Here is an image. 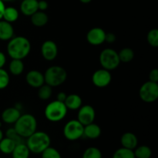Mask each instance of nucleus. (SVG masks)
<instances>
[{
	"label": "nucleus",
	"mask_w": 158,
	"mask_h": 158,
	"mask_svg": "<svg viewBox=\"0 0 158 158\" xmlns=\"http://www.w3.org/2000/svg\"><path fill=\"white\" fill-rule=\"evenodd\" d=\"M31 48L30 41L26 37L17 35L9 40L6 51L11 59L23 60L30 53Z\"/></svg>",
	"instance_id": "f257e3e1"
},
{
	"label": "nucleus",
	"mask_w": 158,
	"mask_h": 158,
	"mask_svg": "<svg viewBox=\"0 0 158 158\" xmlns=\"http://www.w3.org/2000/svg\"><path fill=\"white\" fill-rule=\"evenodd\" d=\"M51 139L47 133L44 131H35L27 137L26 144L32 154H40L50 146Z\"/></svg>",
	"instance_id": "f03ea898"
},
{
	"label": "nucleus",
	"mask_w": 158,
	"mask_h": 158,
	"mask_svg": "<svg viewBox=\"0 0 158 158\" xmlns=\"http://www.w3.org/2000/svg\"><path fill=\"white\" fill-rule=\"evenodd\" d=\"M14 129L23 138H27L37 131V120L32 114H24L14 123Z\"/></svg>",
	"instance_id": "7ed1b4c3"
},
{
	"label": "nucleus",
	"mask_w": 158,
	"mask_h": 158,
	"mask_svg": "<svg viewBox=\"0 0 158 158\" xmlns=\"http://www.w3.org/2000/svg\"><path fill=\"white\" fill-rule=\"evenodd\" d=\"M44 75L45 83L51 87H57L61 86L66 82L67 79V72L66 69L60 66H52L48 68Z\"/></svg>",
	"instance_id": "20e7f679"
},
{
	"label": "nucleus",
	"mask_w": 158,
	"mask_h": 158,
	"mask_svg": "<svg viewBox=\"0 0 158 158\" xmlns=\"http://www.w3.org/2000/svg\"><path fill=\"white\" fill-rule=\"evenodd\" d=\"M68 109L63 102L56 100L46 105L44 110L45 117L50 122L63 120L67 114Z\"/></svg>",
	"instance_id": "39448f33"
},
{
	"label": "nucleus",
	"mask_w": 158,
	"mask_h": 158,
	"mask_svg": "<svg viewBox=\"0 0 158 158\" xmlns=\"http://www.w3.org/2000/svg\"><path fill=\"white\" fill-rule=\"evenodd\" d=\"M99 61L102 68L109 71L117 69L120 63L118 52L110 48H106L101 51L99 56Z\"/></svg>",
	"instance_id": "423d86ee"
},
{
	"label": "nucleus",
	"mask_w": 158,
	"mask_h": 158,
	"mask_svg": "<svg viewBox=\"0 0 158 158\" xmlns=\"http://www.w3.org/2000/svg\"><path fill=\"white\" fill-rule=\"evenodd\" d=\"M84 126L77 120H71L63 127V136L70 141H75L83 137Z\"/></svg>",
	"instance_id": "0eeeda50"
},
{
	"label": "nucleus",
	"mask_w": 158,
	"mask_h": 158,
	"mask_svg": "<svg viewBox=\"0 0 158 158\" xmlns=\"http://www.w3.org/2000/svg\"><path fill=\"white\" fill-rule=\"evenodd\" d=\"M139 96L142 101L145 103H154L158 99V83L152 81L145 82L139 89Z\"/></svg>",
	"instance_id": "6e6552de"
},
{
	"label": "nucleus",
	"mask_w": 158,
	"mask_h": 158,
	"mask_svg": "<svg viewBox=\"0 0 158 158\" xmlns=\"http://www.w3.org/2000/svg\"><path fill=\"white\" fill-rule=\"evenodd\" d=\"M112 81L110 71L103 68L96 70L92 75L93 84L98 88H104L109 86Z\"/></svg>",
	"instance_id": "1a4fd4ad"
},
{
	"label": "nucleus",
	"mask_w": 158,
	"mask_h": 158,
	"mask_svg": "<svg viewBox=\"0 0 158 158\" xmlns=\"http://www.w3.org/2000/svg\"><path fill=\"white\" fill-rule=\"evenodd\" d=\"M96 118L95 109L90 105H82L78 110L77 119L79 122L82 123L83 126L94 123Z\"/></svg>",
	"instance_id": "9d476101"
},
{
	"label": "nucleus",
	"mask_w": 158,
	"mask_h": 158,
	"mask_svg": "<svg viewBox=\"0 0 158 158\" xmlns=\"http://www.w3.org/2000/svg\"><path fill=\"white\" fill-rule=\"evenodd\" d=\"M41 55L46 61H52L58 55L59 49L56 43L52 40H46L41 46Z\"/></svg>",
	"instance_id": "9b49d317"
},
{
	"label": "nucleus",
	"mask_w": 158,
	"mask_h": 158,
	"mask_svg": "<svg viewBox=\"0 0 158 158\" xmlns=\"http://www.w3.org/2000/svg\"><path fill=\"white\" fill-rule=\"evenodd\" d=\"M106 33L104 29L100 27H94L89 29L86 34V41L92 46H100L105 43Z\"/></svg>",
	"instance_id": "f8f14e48"
},
{
	"label": "nucleus",
	"mask_w": 158,
	"mask_h": 158,
	"mask_svg": "<svg viewBox=\"0 0 158 158\" xmlns=\"http://www.w3.org/2000/svg\"><path fill=\"white\" fill-rule=\"evenodd\" d=\"M26 81L29 86L38 89L45 83L44 75L40 71L32 69L26 73Z\"/></svg>",
	"instance_id": "ddd939ff"
},
{
	"label": "nucleus",
	"mask_w": 158,
	"mask_h": 158,
	"mask_svg": "<svg viewBox=\"0 0 158 158\" xmlns=\"http://www.w3.org/2000/svg\"><path fill=\"white\" fill-rule=\"evenodd\" d=\"M21 116L20 110L17 109L15 106L8 107L5 109L2 113V120L7 124H14Z\"/></svg>",
	"instance_id": "4468645a"
},
{
	"label": "nucleus",
	"mask_w": 158,
	"mask_h": 158,
	"mask_svg": "<svg viewBox=\"0 0 158 158\" xmlns=\"http://www.w3.org/2000/svg\"><path fill=\"white\" fill-rule=\"evenodd\" d=\"M120 143L122 147L134 151L138 145V139L132 132H126L120 137Z\"/></svg>",
	"instance_id": "2eb2a0df"
},
{
	"label": "nucleus",
	"mask_w": 158,
	"mask_h": 158,
	"mask_svg": "<svg viewBox=\"0 0 158 158\" xmlns=\"http://www.w3.org/2000/svg\"><path fill=\"white\" fill-rule=\"evenodd\" d=\"M14 36V28L12 23L0 20V40L9 41Z\"/></svg>",
	"instance_id": "dca6fc26"
},
{
	"label": "nucleus",
	"mask_w": 158,
	"mask_h": 158,
	"mask_svg": "<svg viewBox=\"0 0 158 158\" xmlns=\"http://www.w3.org/2000/svg\"><path fill=\"white\" fill-rule=\"evenodd\" d=\"M38 10V0H23L20 4V11L26 16H31Z\"/></svg>",
	"instance_id": "f3484780"
},
{
	"label": "nucleus",
	"mask_w": 158,
	"mask_h": 158,
	"mask_svg": "<svg viewBox=\"0 0 158 158\" xmlns=\"http://www.w3.org/2000/svg\"><path fill=\"white\" fill-rule=\"evenodd\" d=\"M101 128L98 124L94 123H91L89 124L84 126L83 130V136L90 140H95L100 137L101 135Z\"/></svg>",
	"instance_id": "a211bd4d"
},
{
	"label": "nucleus",
	"mask_w": 158,
	"mask_h": 158,
	"mask_svg": "<svg viewBox=\"0 0 158 158\" xmlns=\"http://www.w3.org/2000/svg\"><path fill=\"white\" fill-rule=\"evenodd\" d=\"M66 108L70 110H78L80 106L83 105V100L80 96L78 94H73L67 95L64 101Z\"/></svg>",
	"instance_id": "6ab92c4d"
},
{
	"label": "nucleus",
	"mask_w": 158,
	"mask_h": 158,
	"mask_svg": "<svg viewBox=\"0 0 158 158\" xmlns=\"http://www.w3.org/2000/svg\"><path fill=\"white\" fill-rule=\"evenodd\" d=\"M31 23L36 27H43L49 22V16L43 11L38 10L30 16Z\"/></svg>",
	"instance_id": "aec40b11"
},
{
	"label": "nucleus",
	"mask_w": 158,
	"mask_h": 158,
	"mask_svg": "<svg viewBox=\"0 0 158 158\" xmlns=\"http://www.w3.org/2000/svg\"><path fill=\"white\" fill-rule=\"evenodd\" d=\"M30 153L27 145L23 142L15 145L11 154L12 158H29Z\"/></svg>",
	"instance_id": "412c9836"
},
{
	"label": "nucleus",
	"mask_w": 158,
	"mask_h": 158,
	"mask_svg": "<svg viewBox=\"0 0 158 158\" xmlns=\"http://www.w3.org/2000/svg\"><path fill=\"white\" fill-rule=\"evenodd\" d=\"M25 69L23 60L12 59L9 64V70L11 74L14 76H19L23 73Z\"/></svg>",
	"instance_id": "4be33fe9"
},
{
	"label": "nucleus",
	"mask_w": 158,
	"mask_h": 158,
	"mask_svg": "<svg viewBox=\"0 0 158 158\" xmlns=\"http://www.w3.org/2000/svg\"><path fill=\"white\" fill-rule=\"evenodd\" d=\"M19 17V12L18 9L12 6H8L5 9L4 12H3L2 19L8 23H15L18 20Z\"/></svg>",
	"instance_id": "5701e85b"
},
{
	"label": "nucleus",
	"mask_w": 158,
	"mask_h": 158,
	"mask_svg": "<svg viewBox=\"0 0 158 158\" xmlns=\"http://www.w3.org/2000/svg\"><path fill=\"white\" fill-rule=\"evenodd\" d=\"M15 142L9 137H3L0 141V151L4 154H11L15 148Z\"/></svg>",
	"instance_id": "b1692460"
},
{
	"label": "nucleus",
	"mask_w": 158,
	"mask_h": 158,
	"mask_svg": "<svg viewBox=\"0 0 158 158\" xmlns=\"http://www.w3.org/2000/svg\"><path fill=\"white\" fill-rule=\"evenodd\" d=\"M118 56L120 63H127L134 60L135 53L131 48L125 47L118 52Z\"/></svg>",
	"instance_id": "393cba45"
},
{
	"label": "nucleus",
	"mask_w": 158,
	"mask_h": 158,
	"mask_svg": "<svg viewBox=\"0 0 158 158\" xmlns=\"http://www.w3.org/2000/svg\"><path fill=\"white\" fill-rule=\"evenodd\" d=\"M134 153L136 158H151L152 156V151L146 145L137 147L134 150Z\"/></svg>",
	"instance_id": "a878e982"
},
{
	"label": "nucleus",
	"mask_w": 158,
	"mask_h": 158,
	"mask_svg": "<svg viewBox=\"0 0 158 158\" xmlns=\"http://www.w3.org/2000/svg\"><path fill=\"white\" fill-rule=\"evenodd\" d=\"M52 94V87L49 85L44 84L38 88V97L42 100H47L50 99Z\"/></svg>",
	"instance_id": "bb28decb"
},
{
	"label": "nucleus",
	"mask_w": 158,
	"mask_h": 158,
	"mask_svg": "<svg viewBox=\"0 0 158 158\" xmlns=\"http://www.w3.org/2000/svg\"><path fill=\"white\" fill-rule=\"evenodd\" d=\"M112 158H136L133 150L120 148L117 149L113 154Z\"/></svg>",
	"instance_id": "cd10ccee"
},
{
	"label": "nucleus",
	"mask_w": 158,
	"mask_h": 158,
	"mask_svg": "<svg viewBox=\"0 0 158 158\" xmlns=\"http://www.w3.org/2000/svg\"><path fill=\"white\" fill-rule=\"evenodd\" d=\"M82 158H103V154L99 148L89 147L85 150Z\"/></svg>",
	"instance_id": "c85d7f7f"
},
{
	"label": "nucleus",
	"mask_w": 158,
	"mask_h": 158,
	"mask_svg": "<svg viewBox=\"0 0 158 158\" xmlns=\"http://www.w3.org/2000/svg\"><path fill=\"white\" fill-rule=\"evenodd\" d=\"M147 40L150 46L157 48L158 46V29L156 28L151 29L147 35Z\"/></svg>",
	"instance_id": "c756f323"
},
{
	"label": "nucleus",
	"mask_w": 158,
	"mask_h": 158,
	"mask_svg": "<svg viewBox=\"0 0 158 158\" xmlns=\"http://www.w3.org/2000/svg\"><path fill=\"white\" fill-rule=\"evenodd\" d=\"M10 83L9 73L3 68H0V89H4Z\"/></svg>",
	"instance_id": "7c9ffc66"
},
{
	"label": "nucleus",
	"mask_w": 158,
	"mask_h": 158,
	"mask_svg": "<svg viewBox=\"0 0 158 158\" xmlns=\"http://www.w3.org/2000/svg\"><path fill=\"white\" fill-rule=\"evenodd\" d=\"M42 158H62L61 154L58 150L49 146L44 151L41 153Z\"/></svg>",
	"instance_id": "2f4dec72"
},
{
	"label": "nucleus",
	"mask_w": 158,
	"mask_h": 158,
	"mask_svg": "<svg viewBox=\"0 0 158 158\" xmlns=\"http://www.w3.org/2000/svg\"><path fill=\"white\" fill-rule=\"evenodd\" d=\"M6 137H9V138L12 139V140L15 142L16 144L20 143H23V137H20L18 134V133L15 131V130L14 129V127L9 128L6 131Z\"/></svg>",
	"instance_id": "473e14b6"
},
{
	"label": "nucleus",
	"mask_w": 158,
	"mask_h": 158,
	"mask_svg": "<svg viewBox=\"0 0 158 158\" xmlns=\"http://www.w3.org/2000/svg\"><path fill=\"white\" fill-rule=\"evenodd\" d=\"M149 80L150 81L158 83V69H153L149 73Z\"/></svg>",
	"instance_id": "72a5a7b5"
},
{
	"label": "nucleus",
	"mask_w": 158,
	"mask_h": 158,
	"mask_svg": "<svg viewBox=\"0 0 158 158\" xmlns=\"http://www.w3.org/2000/svg\"><path fill=\"white\" fill-rule=\"evenodd\" d=\"M117 40L116 35L113 32H109V33H106V37H105V42L108 43H114Z\"/></svg>",
	"instance_id": "f704fd0d"
},
{
	"label": "nucleus",
	"mask_w": 158,
	"mask_h": 158,
	"mask_svg": "<svg viewBox=\"0 0 158 158\" xmlns=\"http://www.w3.org/2000/svg\"><path fill=\"white\" fill-rule=\"evenodd\" d=\"M49 7V4H48L46 0H40L38 1V9L40 11H45L48 9Z\"/></svg>",
	"instance_id": "c9c22d12"
},
{
	"label": "nucleus",
	"mask_w": 158,
	"mask_h": 158,
	"mask_svg": "<svg viewBox=\"0 0 158 158\" xmlns=\"http://www.w3.org/2000/svg\"><path fill=\"white\" fill-rule=\"evenodd\" d=\"M6 63V56L4 52L0 51V68H3V66Z\"/></svg>",
	"instance_id": "e433bc0d"
},
{
	"label": "nucleus",
	"mask_w": 158,
	"mask_h": 158,
	"mask_svg": "<svg viewBox=\"0 0 158 158\" xmlns=\"http://www.w3.org/2000/svg\"><path fill=\"white\" fill-rule=\"evenodd\" d=\"M66 97H67V94L65 92H60L56 96V100L59 101H61L64 103L65 100H66Z\"/></svg>",
	"instance_id": "4c0bfd02"
},
{
	"label": "nucleus",
	"mask_w": 158,
	"mask_h": 158,
	"mask_svg": "<svg viewBox=\"0 0 158 158\" xmlns=\"http://www.w3.org/2000/svg\"><path fill=\"white\" fill-rule=\"evenodd\" d=\"M5 9H6L5 2L3 1H2V0H0V20L2 19V15Z\"/></svg>",
	"instance_id": "58836bf2"
},
{
	"label": "nucleus",
	"mask_w": 158,
	"mask_h": 158,
	"mask_svg": "<svg viewBox=\"0 0 158 158\" xmlns=\"http://www.w3.org/2000/svg\"><path fill=\"white\" fill-rule=\"evenodd\" d=\"M91 1H92V0H80V2L83 3V4H88V3L90 2Z\"/></svg>",
	"instance_id": "ea45409f"
},
{
	"label": "nucleus",
	"mask_w": 158,
	"mask_h": 158,
	"mask_svg": "<svg viewBox=\"0 0 158 158\" xmlns=\"http://www.w3.org/2000/svg\"><path fill=\"white\" fill-rule=\"evenodd\" d=\"M3 137H4V134H3L1 128H0V141H1V140L3 138Z\"/></svg>",
	"instance_id": "a19ab883"
},
{
	"label": "nucleus",
	"mask_w": 158,
	"mask_h": 158,
	"mask_svg": "<svg viewBox=\"0 0 158 158\" xmlns=\"http://www.w3.org/2000/svg\"><path fill=\"white\" fill-rule=\"evenodd\" d=\"M2 1H3L4 2H12L14 0H2Z\"/></svg>",
	"instance_id": "79ce46f5"
}]
</instances>
